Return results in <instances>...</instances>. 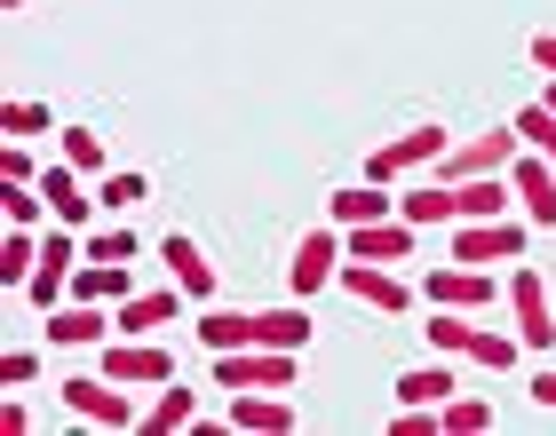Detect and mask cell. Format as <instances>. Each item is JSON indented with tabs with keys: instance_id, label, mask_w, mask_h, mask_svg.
Listing matches in <instances>:
<instances>
[{
	"instance_id": "obj_27",
	"label": "cell",
	"mask_w": 556,
	"mask_h": 436,
	"mask_svg": "<svg viewBox=\"0 0 556 436\" xmlns=\"http://www.w3.org/2000/svg\"><path fill=\"white\" fill-rule=\"evenodd\" d=\"M421 333H429V342H438L445 357H462L477 325H469V310H438V302H429V325H421Z\"/></svg>"
},
{
	"instance_id": "obj_13",
	"label": "cell",
	"mask_w": 556,
	"mask_h": 436,
	"mask_svg": "<svg viewBox=\"0 0 556 436\" xmlns=\"http://www.w3.org/2000/svg\"><path fill=\"white\" fill-rule=\"evenodd\" d=\"M509 183H517V207H525V222H533V230H556V167L541 159V151H517Z\"/></svg>"
},
{
	"instance_id": "obj_7",
	"label": "cell",
	"mask_w": 556,
	"mask_h": 436,
	"mask_svg": "<svg viewBox=\"0 0 556 436\" xmlns=\"http://www.w3.org/2000/svg\"><path fill=\"white\" fill-rule=\"evenodd\" d=\"M104 373L128 381V389H160V381H175V357L151 333H119V342H104Z\"/></svg>"
},
{
	"instance_id": "obj_6",
	"label": "cell",
	"mask_w": 556,
	"mask_h": 436,
	"mask_svg": "<svg viewBox=\"0 0 556 436\" xmlns=\"http://www.w3.org/2000/svg\"><path fill=\"white\" fill-rule=\"evenodd\" d=\"M517 151H525V136H517V119H509V127H493V136L453 143L445 159H438V175H445V183H469V175H509Z\"/></svg>"
},
{
	"instance_id": "obj_26",
	"label": "cell",
	"mask_w": 556,
	"mask_h": 436,
	"mask_svg": "<svg viewBox=\"0 0 556 436\" xmlns=\"http://www.w3.org/2000/svg\"><path fill=\"white\" fill-rule=\"evenodd\" d=\"M517 349H525V333H501V325H477L462 357H477V366H493V373H509V366H517Z\"/></svg>"
},
{
	"instance_id": "obj_25",
	"label": "cell",
	"mask_w": 556,
	"mask_h": 436,
	"mask_svg": "<svg viewBox=\"0 0 556 436\" xmlns=\"http://www.w3.org/2000/svg\"><path fill=\"white\" fill-rule=\"evenodd\" d=\"M33 262H40V246H33V230H16L9 222V239H0V286H33Z\"/></svg>"
},
{
	"instance_id": "obj_9",
	"label": "cell",
	"mask_w": 556,
	"mask_h": 436,
	"mask_svg": "<svg viewBox=\"0 0 556 436\" xmlns=\"http://www.w3.org/2000/svg\"><path fill=\"white\" fill-rule=\"evenodd\" d=\"M80 262H88V246H72V222H56L40 239V262H33V286H24V294H33L40 310H56V294L72 286V270H80Z\"/></svg>"
},
{
	"instance_id": "obj_34",
	"label": "cell",
	"mask_w": 556,
	"mask_h": 436,
	"mask_svg": "<svg viewBox=\"0 0 556 436\" xmlns=\"http://www.w3.org/2000/svg\"><path fill=\"white\" fill-rule=\"evenodd\" d=\"M88 254H96V262H136V239H128V230H96V239H88Z\"/></svg>"
},
{
	"instance_id": "obj_24",
	"label": "cell",
	"mask_w": 556,
	"mask_h": 436,
	"mask_svg": "<svg viewBox=\"0 0 556 436\" xmlns=\"http://www.w3.org/2000/svg\"><path fill=\"white\" fill-rule=\"evenodd\" d=\"M462 381H453V366H445V349H438V366H414V373H397V405H445Z\"/></svg>"
},
{
	"instance_id": "obj_10",
	"label": "cell",
	"mask_w": 556,
	"mask_h": 436,
	"mask_svg": "<svg viewBox=\"0 0 556 436\" xmlns=\"http://www.w3.org/2000/svg\"><path fill=\"white\" fill-rule=\"evenodd\" d=\"M334 286H342V294H358L366 310H382V318H397V310L414 302V286H406V278H397L390 262H358V254L342 262V278H334Z\"/></svg>"
},
{
	"instance_id": "obj_8",
	"label": "cell",
	"mask_w": 556,
	"mask_h": 436,
	"mask_svg": "<svg viewBox=\"0 0 556 436\" xmlns=\"http://www.w3.org/2000/svg\"><path fill=\"white\" fill-rule=\"evenodd\" d=\"M509 318L525 333V349H556V302L541 270H509Z\"/></svg>"
},
{
	"instance_id": "obj_31",
	"label": "cell",
	"mask_w": 556,
	"mask_h": 436,
	"mask_svg": "<svg viewBox=\"0 0 556 436\" xmlns=\"http://www.w3.org/2000/svg\"><path fill=\"white\" fill-rule=\"evenodd\" d=\"M64 159L80 167V175H104L112 151H104V136H96V127H64Z\"/></svg>"
},
{
	"instance_id": "obj_38",
	"label": "cell",
	"mask_w": 556,
	"mask_h": 436,
	"mask_svg": "<svg viewBox=\"0 0 556 436\" xmlns=\"http://www.w3.org/2000/svg\"><path fill=\"white\" fill-rule=\"evenodd\" d=\"M533 405H548V413H556V373H541V381H533Z\"/></svg>"
},
{
	"instance_id": "obj_11",
	"label": "cell",
	"mask_w": 556,
	"mask_h": 436,
	"mask_svg": "<svg viewBox=\"0 0 556 436\" xmlns=\"http://www.w3.org/2000/svg\"><path fill=\"white\" fill-rule=\"evenodd\" d=\"M421 294L438 302V310H469V318H477L501 286H493V270H477V262H445V270H429V278H421Z\"/></svg>"
},
{
	"instance_id": "obj_2",
	"label": "cell",
	"mask_w": 556,
	"mask_h": 436,
	"mask_svg": "<svg viewBox=\"0 0 556 436\" xmlns=\"http://www.w3.org/2000/svg\"><path fill=\"white\" fill-rule=\"evenodd\" d=\"M56 397H64L88 428H136V421H143L136 397H128V381H112V373H64Z\"/></svg>"
},
{
	"instance_id": "obj_16",
	"label": "cell",
	"mask_w": 556,
	"mask_h": 436,
	"mask_svg": "<svg viewBox=\"0 0 556 436\" xmlns=\"http://www.w3.org/2000/svg\"><path fill=\"white\" fill-rule=\"evenodd\" d=\"M112 325H119V318H104V302H64V310H48V342L96 349V342H112Z\"/></svg>"
},
{
	"instance_id": "obj_4",
	"label": "cell",
	"mask_w": 556,
	"mask_h": 436,
	"mask_svg": "<svg viewBox=\"0 0 556 436\" xmlns=\"http://www.w3.org/2000/svg\"><path fill=\"white\" fill-rule=\"evenodd\" d=\"M445 254L453 262H525V222H509V215H485V222H453L445 230Z\"/></svg>"
},
{
	"instance_id": "obj_14",
	"label": "cell",
	"mask_w": 556,
	"mask_h": 436,
	"mask_svg": "<svg viewBox=\"0 0 556 436\" xmlns=\"http://www.w3.org/2000/svg\"><path fill=\"white\" fill-rule=\"evenodd\" d=\"M231 428H239V436H294L302 413H294L278 389H239V397H231Z\"/></svg>"
},
{
	"instance_id": "obj_1",
	"label": "cell",
	"mask_w": 556,
	"mask_h": 436,
	"mask_svg": "<svg viewBox=\"0 0 556 436\" xmlns=\"http://www.w3.org/2000/svg\"><path fill=\"white\" fill-rule=\"evenodd\" d=\"M311 310H207L199 318V342L207 357L223 349H311Z\"/></svg>"
},
{
	"instance_id": "obj_22",
	"label": "cell",
	"mask_w": 556,
	"mask_h": 436,
	"mask_svg": "<svg viewBox=\"0 0 556 436\" xmlns=\"http://www.w3.org/2000/svg\"><path fill=\"white\" fill-rule=\"evenodd\" d=\"M382 215H397V198H390V183H366L358 191H334V230H358V222H382Z\"/></svg>"
},
{
	"instance_id": "obj_21",
	"label": "cell",
	"mask_w": 556,
	"mask_h": 436,
	"mask_svg": "<svg viewBox=\"0 0 556 436\" xmlns=\"http://www.w3.org/2000/svg\"><path fill=\"white\" fill-rule=\"evenodd\" d=\"M199 421V397L184 389V381H160V397L143 405V421L136 428H151V436H175V428H191Z\"/></svg>"
},
{
	"instance_id": "obj_39",
	"label": "cell",
	"mask_w": 556,
	"mask_h": 436,
	"mask_svg": "<svg viewBox=\"0 0 556 436\" xmlns=\"http://www.w3.org/2000/svg\"><path fill=\"white\" fill-rule=\"evenodd\" d=\"M541 104H548V112H556V80H548V95H541Z\"/></svg>"
},
{
	"instance_id": "obj_5",
	"label": "cell",
	"mask_w": 556,
	"mask_h": 436,
	"mask_svg": "<svg viewBox=\"0 0 556 436\" xmlns=\"http://www.w3.org/2000/svg\"><path fill=\"white\" fill-rule=\"evenodd\" d=\"M445 151H453L445 127H406V136H390V143L366 151V175H374V183H397V175H414V167H438Z\"/></svg>"
},
{
	"instance_id": "obj_23",
	"label": "cell",
	"mask_w": 556,
	"mask_h": 436,
	"mask_svg": "<svg viewBox=\"0 0 556 436\" xmlns=\"http://www.w3.org/2000/svg\"><path fill=\"white\" fill-rule=\"evenodd\" d=\"M397 215L421 222V230H453V222H462V207H453V183H445V175H438V183H421V191H406V198H397Z\"/></svg>"
},
{
	"instance_id": "obj_18",
	"label": "cell",
	"mask_w": 556,
	"mask_h": 436,
	"mask_svg": "<svg viewBox=\"0 0 556 436\" xmlns=\"http://www.w3.org/2000/svg\"><path fill=\"white\" fill-rule=\"evenodd\" d=\"M40 198H48L56 222H88V207H96V191H80V167H72V159L40 167Z\"/></svg>"
},
{
	"instance_id": "obj_36",
	"label": "cell",
	"mask_w": 556,
	"mask_h": 436,
	"mask_svg": "<svg viewBox=\"0 0 556 436\" xmlns=\"http://www.w3.org/2000/svg\"><path fill=\"white\" fill-rule=\"evenodd\" d=\"M0 183H40V175H33V159H24V143H9V151H0Z\"/></svg>"
},
{
	"instance_id": "obj_20",
	"label": "cell",
	"mask_w": 556,
	"mask_h": 436,
	"mask_svg": "<svg viewBox=\"0 0 556 436\" xmlns=\"http://www.w3.org/2000/svg\"><path fill=\"white\" fill-rule=\"evenodd\" d=\"M184 318V286H167V294H128L119 302V333H160Z\"/></svg>"
},
{
	"instance_id": "obj_29",
	"label": "cell",
	"mask_w": 556,
	"mask_h": 436,
	"mask_svg": "<svg viewBox=\"0 0 556 436\" xmlns=\"http://www.w3.org/2000/svg\"><path fill=\"white\" fill-rule=\"evenodd\" d=\"M0 215H9L16 230H33V222L48 215V198H40V183H0Z\"/></svg>"
},
{
	"instance_id": "obj_19",
	"label": "cell",
	"mask_w": 556,
	"mask_h": 436,
	"mask_svg": "<svg viewBox=\"0 0 556 436\" xmlns=\"http://www.w3.org/2000/svg\"><path fill=\"white\" fill-rule=\"evenodd\" d=\"M517 183L509 175H469V183H453V207H462V222H485V215H509Z\"/></svg>"
},
{
	"instance_id": "obj_35",
	"label": "cell",
	"mask_w": 556,
	"mask_h": 436,
	"mask_svg": "<svg viewBox=\"0 0 556 436\" xmlns=\"http://www.w3.org/2000/svg\"><path fill=\"white\" fill-rule=\"evenodd\" d=\"M33 373H40V357H33V349H9V357H0V381H9V389H24Z\"/></svg>"
},
{
	"instance_id": "obj_30",
	"label": "cell",
	"mask_w": 556,
	"mask_h": 436,
	"mask_svg": "<svg viewBox=\"0 0 556 436\" xmlns=\"http://www.w3.org/2000/svg\"><path fill=\"white\" fill-rule=\"evenodd\" d=\"M485 428H493L485 397H445V436H485Z\"/></svg>"
},
{
	"instance_id": "obj_33",
	"label": "cell",
	"mask_w": 556,
	"mask_h": 436,
	"mask_svg": "<svg viewBox=\"0 0 556 436\" xmlns=\"http://www.w3.org/2000/svg\"><path fill=\"white\" fill-rule=\"evenodd\" d=\"M0 127H9V136H40V127H56V112H48V104H24V95H16V104L0 112Z\"/></svg>"
},
{
	"instance_id": "obj_40",
	"label": "cell",
	"mask_w": 556,
	"mask_h": 436,
	"mask_svg": "<svg viewBox=\"0 0 556 436\" xmlns=\"http://www.w3.org/2000/svg\"><path fill=\"white\" fill-rule=\"evenodd\" d=\"M0 9H24V0H0Z\"/></svg>"
},
{
	"instance_id": "obj_17",
	"label": "cell",
	"mask_w": 556,
	"mask_h": 436,
	"mask_svg": "<svg viewBox=\"0 0 556 436\" xmlns=\"http://www.w3.org/2000/svg\"><path fill=\"white\" fill-rule=\"evenodd\" d=\"M160 262H167V278H175V286H184L191 302H215V262L184 239V230H175V239L160 246Z\"/></svg>"
},
{
	"instance_id": "obj_3",
	"label": "cell",
	"mask_w": 556,
	"mask_h": 436,
	"mask_svg": "<svg viewBox=\"0 0 556 436\" xmlns=\"http://www.w3.org/2000/svg\"><path fill=\"white\" fill-rule=\"evenodd\" d=\"M302 349H223L215 357V389H294Z\"/></svg>"
},
{
	"instance_id": "obj_37",
	"label": "cell",
	"mask_w": 556,
	"mask_h": 436,
	"mask_svg": "<svg viewBox=\"0 0 556 436\" xmlns=\"http://www.w3.org/2000/svg\"><path fill=\"white\" fill-rule=\"evenodd\" d=\"M533 64H541L548 80H556V33H541V40H533Z\"/></svg>"
},
{
	"instance_id": "obj_28",
	"label": "cell",
	"mask_w": 556,
	"mask_h": 436,
	"mask_svg": "<svg viewBox=\"0 0 556 436\" xmlns=\"http://www.w3.org/2000/svg\"><path fill=\"white\" fill-rule=\"evenodd\" d=\"M517 136H525V151H541V159L556 167V112L548 104H525L517 112Z\"/></svg>"
},
{
	"instance_id": "obj_15",
	"label": "cell",
	"mask_w": 556,
	"mask_h": 436,
	"mask_svg": "<svg viewBox=\"0 0 556 436\" xmlns=\"http://www.w3.org/2000/svg\"><path fill=\"white\" fill-rule=\"evenodd\" d=\"M342 254H350V246L334 239V230H311V239L294 246V270H287V278H294V294L311 302L318 286H334V278H342Z\"/></svg>"
},
{
	"instance_id": "obj_12",
	"label": "cell",
	"mask_w": 556,
	"mask_h": 436,
	"mask_svg": "<svg viewBox=\"0 0 556 436\" xmlns=\"http://www.w3.org/2000/svg\"><path fill=\"white\" fill-rule=\"evenodd\" d=\"M414 239H421V222H406V215H382V222L342 230V246L358 254V262H406V254H414Z\"/></svg>"
},
{
	"instance_id": "obj_32",
	"label": "cell",
	"mask_w": 556,
	"mask_h": 436,
	"mask_svg": "<svg viewBox=\"0 0 556 436\" xmlns=\"http://www.w3.org/2000/svg\"><path fill=\"white\" fill-rule=\"evenodd\" d=\"M136 198H143V175H128V167H112L104 183H96V207H112V215L136 207Z\"/></svg>"
}]
</instances>
